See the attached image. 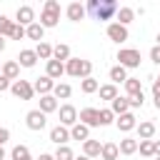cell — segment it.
I'll use <instances>...</instances> for the list:
<instances>
[{
	"label": "cell",
	"mask_w": 160,
	"mask_h": 160,
	"mask_svg": "<svg viewBox=\"0 0 160 160\" xmlns=\"http://www.w3.org/2000/svg\"><path fill=\"white\" fill-rule=\"evenodd\" d=\"M95 20H112L118 15V2L115 0H88V8H85Z\"/></svg>",
	"instance_id": "obj_1"
},
{
	"label": "cell",
	"mask_w": 160,
	"mask_h": 160,
	"mask_svg": "<svg viewBox=\"0 0 160 160\" xmlns=\"http://www.w3.org/2000/svg\"><path fill=\"white\" fill-rule=\"evenodd\" d=\"M65 72H68L70 78L85 80V78H90V72H92V62H90V60H82V58H70V60L65 62Z\"/></svg>",
	"instance_id": "obj_2"
},
{
	"label": "cell",
	"mask_w": 160,
	"mask_h": 160,
	"mask_svg": "<svg viewBox=\"0 0 160 160\" xmlns=\"http://www.w3.org/2000/svg\"><path fill=\"white\" fill-rule=\"evenodd\" d=\"M60 20V2L58 0H48L42 12H40V25L42 28H55Z\"/></svg>",
	"instance_id": "obj_3"
},
{
	"label": "cell",
	"mask_w": 160,
	"mask_h": 160,
	"mask_svg": "<svg viewBox=\"0 0 160 160\" xmlns=\"http://www.w3.org/2000/svg\"><path fill=\"white\" fill-rule=\"evenodd\" d=\"M118 60H120V65L128 70V68H138L140 65V50H135V48H122V50H118Z\"/></svg>",
	"instance_id": "obj_4"
},
{
	"label": "cell",
	"mask_w": 160,
	"mask_h": 160,
	"mask_svg": "<svg viewBox=\"0 0 160 160\" xmlns=\"http://www.w3.org/2000/svg\"><path fill=\"white\" fill-rule=\"evenodd\" d=\"M10 92H12L15 98H20V100H32L35 88H32L30 80H15V82L10 85Z\"/></svg>",
	"instance_id": "obj_5"
},
{
	"label": "cell",
	"mask_w": 160,
	"mask_h": 160,
	"mask_svg": "<svg viewBox=\"0 0 160 160\" xmlns=\"http://www.w3.org/2000/svg\"><path fill=\"white\" fill-rule=\"evenodd\" d=\"M78 122H82L88 128H98L100 125V110L98 108H82L78 112Z\"/></svg>",
	"instance_id": "obj_6"
},
{
	"label": "cell",
	"mask_w": 160,
	"mask_h": 160,
	"mask_svg": "<svg viewBox=\"0 0 160 160\" xmlns=\"http://www.w3.org/2000/svg\"><path fill=\"white\" fill-rule=\"evenodd\" d=\"M25 125L38 132V130H42V128L48 125V115H45L42 110H30V112L25 115Z\"/></svg>",
	"instance_id": "obj_7"
},
{
	"label": "cell",
	"mask_w": 160,
	"mask_h": 160,
	"mask_svg": "<svg viewBox=\"0 0 160 160\" xmlns=\"http://www.w3.org/2000/svg\"><path fill=\"white\" fill-rule=\"evenodd\" d=\"M15 22L22 25V28H30V25L35 22V10H32L30 5H20L18 12H15Z\"/></svg>",
	"instance_id": "obj_8"
},
{
	"label": "cell",
	"mask_w": 160,
	"mask_h": 160,
	"mask_svg": "<svg viewBox=\"0 0 160 160\" xmlns=\"http://www.w3.org/2000/svg\"><path fill=\"white\" fill-rule=\"evenodd\" d=\"M58 112H60V125H65V128H72L75 122H78V110L68 102V105H60L58 108Z\"/></svg>",
	"instance_id": "obj_9"
},
{
	"label": "cell",
	"mask_w": 160,
	"mask_h": 160,
	"mask_svg": "<svg viewBox=\"0 0 160 160\" xmlns=\"http://www.w3.org/2000/svg\"><path fill=\"white\" fill-rule=\"evenodd\" d=\"M55 80L52 78H48V75H42V78H38L35 82H32V88H35V92L42 98V95H52V90H55Z\"/></svg>",
	"instance_id": "obj_10"
},
{
	"label": "cell",
	"mask_w": 160,
	"mask_h": 160,
	"mask_svg": "<svg viewBox=\"0 0 160 160\" xmlns=\"http://www.w3.org/2000/svg\"><path fill=\"white\" fill-rule=\"evenodd\" d=\"M108 38H110L112 42H125V40H128V28L120 25V22H110V25H108Z\"/></svg>",
	"instance_id": "obj_11"
},
{
	"label": "cell",
	"mask_w": 160,
	"mask_h": 160,
	"mask_svg": "<svg viewBox=\"0 0 160 160\" xmlns=\"http://www.w3.org/2000/svg\"><path fill=\"white\" fill-rule=\"evenodd\" d=\"M50 140L60 148V145H68V140H70V128H65V125H55L52 130H50Z\"/></svg>",
	"instance_id": "obj_12"
},
{
	"label": "cell",
	"mask_w": 160,
	"mask_h": 160,
	"mask_svg": "<svg viewBox=\"0 0 160 160\" xmlns=\"http://www.w3.org/2000/svg\"><path fill=\"white\" fill-rule=\"evenodd\" d=\"M115 125H118V130H122V132H130V130H135V128H138V118H135L132 112H125V115H118Z\"/></svg>",
	"instance_id": "obj_13"
},
{
	"label": "cell",
	"mask_w": 160,
	"mask_h": 160,
	"mask_svg": "<svg viewBox=\"0 0 160 160\" xmlns=\"http://www.w3.org/2000/svg\"><path fill=\"white\" fill-rule=\"evenodd\" d=\"M45 75L52 78V80H60V75H65V62H60V60H48Z\"/></svg>",
	"instance_id": "obj_14"
},
{
	"label": "cell",
	"mask_w": 160,
	"mask_h": 160,
	"mask_svg": "<svg viewBox=\"0 0 160 160\" xmlns=\"http://www.w3.org/2000/svg\"><path fill=\"white\" fill-rule=\"evenodd\" d=\"M70 140H80V142L90 140V128L82 125V122H75V125L70 128Z\"/></svg>",
	"instance_id": "obj_15"
},
{
	"label": "cell",
	"mask_w": 160,
	"mask_h": 160,
	"mask_svg": "<svg viewBox=\"0 0 160 160\" xmlns=\"http://www.w3.org/2000/svg\"><path fill=\"white\" fill-rule=\"evenodd\" d=\"M65 12H68V20H72V22H80V20L85 18V12H88V10H85V5H80V2H70Z\"/></svg>",
	"instance_id": "obj_16"
},
{
	"label": "cell",
	"mask_w": 160,
	"mask_h": 160,
	"mask_svg": "<svg viewBox=\"0 0 160 160\" xmlns=\"http://www.w3.org/2000/svg\"><path fill=\"white\" fill-rule=\"evenodd\" d=\"M138 135H140V140H152V135H155V122H150V120H142V122H138Z\"/></svg>",
	"instance_id": "obj_17"
},
{
	"label": "cell",
	"mask_w": 160,
	"mask_h": 160,
	"mask_svg": "<svg viewBox=\"0 0 160 160\" xmlns=\"http://www.w3.org/2000/svg\"><path fill=\"white\" fill-rule=\"evenodd\" d=\"M100 152H102V145L98 140H85L82 142V155L85 158H100Z\"/></svg>",
	"instance_id": "obj_18"
},
{
	"label": "cell",
	"mask_w": 160,
	"mask_h": 160,
	"mask_svg": "<svg viewBox=\"0 0 160 160\" xmlns=\"http://www.w3.org/2000/svg\"><path fill=\"white\" fill-rule=\"evenodd\" d=\"M38 62V52L35 50H20V55H18V65H22V68H32Z\"/></svg>",
	"instance_id": "obj_19"
},
{
	"label": "cell",
	"mask_w": 160,
	"mask_h": 160,
	"mask_svg": "<svg viewBox=\"0 0 160 160\" xmlns=\"http://www.w3.org/2000/svg\"><path fill=\"white\" fill-rule=\"evenodd\" d=\"M2 75L8 78V80H18V75H20V65H18V60H8V62H2Z\"/></svg>",
	"instance_id": "obj_20"
},
{
	"label": "cell",
	"mask_w": 160,
	"mask_h": 160,
	"mask_svg": "<svg viewBox=\"0 0 160 160\" xmlns=\"http://www.w3.org/2000/svg\"><path fill=\"white\" fill-rule=\"evenodd\" d=\"M110 110L115 112V115H125V112H130V100L128 98H115L112 102H110Z\"/></svg>",
	"instance_id": "obj_21"
},
{
	"label": "cell",
	"mask_w": 160,
	"mask_h": 160,
	"mask_svg": "<svg viewBox=\"0 0 160 160\" xmlns=\"http://www.w3.org/2000/svg\"><path fill=\"white\" fill-rule=\"evenodd\" d=\"M118 148H120V155H132V152H138V148H140V142H138L135 138H122Z\"/></svg>",
	"instance_id": "obj_22"
},
{
	"label": "cell",
	"mask_w": 160,
	"mask_h": 160,
	"mask_svg": "<svg viewBox=\"0 0 160 160\" xmlns=\"http://www.w3.org/2000/svg\"><path fill=\"white\" fill-rule=\"evenodd\" d=\"M52 60L68 62V60H70V45H65V42H58V45L52 48Z\"/></svg>",
	"instance_id": "obj_23"
},
{
	"label": "cell",
	"mask_w": 160,
	"mask_h": 160,
	"mask_svg": "<svg viewBox=\"0 0 160 160\" xmlns=\"http://www.w3.org/2000/svg\"><path fill=\"white\" fill-rule=\"evenodd\" d=\"M38 110H42L45 115H48V112H55V110H58V98H55V95H42Z\"/></svg>",
	"instance_id": "obj_24"
},
{
	"label": "cell",
	"mask_w": 160,
	"mask_h": 160,
	"mask_svg": "<svg viewBox=\"0 0 160 160\" xmlns=\"http://www.w3.org/2000/svg\"><path fill=\"white\" fill-rule=\"evenodd\" d=\"M118 155H120V148L115 142H102V152H100L102 160H118Z\"/></svg>",
	"instance_id": "obj_25"
},
{
	"label": "cell",
	"mask_w": 160,
	"mask_h": 160,
	"mask_svg": "<svg viewBox=\"0 0 160 160\" xmlns=\"http://www.w3.org/2000/svg\"><path fill=\"white\" fill-rule=\"evenodd\" d=\"M80 90L85 92V95H92V92H98L100 90V82L90 75V78H85V80H80Z\"/></svg>",
	"instance_id": "obj_26"
},
{
	"label": "cell",
	"mask_w": 160,
	"mask_h": 160,
	"mask_svg": "<svg viewBox=\"0 0 160 160\" xmlns=\"http://www.w3.org/2000/svg\"><path fill=\"white\" fill-rule=\"evenodd\" d=\"M125 92H128V98H132V95H138V92H142V82L138 80V78H128L125 82Z\"/></svg>",
	"instance_id": "obj_27"
},
{
	"label": "cell",
	"mask_w": 160,
	"mask_h": 160,
	"mask_svg": "<svg viewBox=\"0 0 160 160\" xmlns=\"http://www.w3.org/2000/svg\"><path fill=\"white\" fill-rule=\"evenodd\" d=\"M115 18H118L120 25L128 28V22H132V18H135V10H132V8H118V15H115Z\"/></svg>",
	"instance_id": "obj_28"
},
{
	"label": "cell",
	"mask_w": 160,
	"mask_h": 160,
	"mask_svg": "<svg viewBox=\"0 0 160 160\" xmlns=\"http://www.w3.org/2000/svg\"><path fill=\"white\" fill-rule=\"evenodd\" d=\"M35 52H38V60H52V45L50 42H38V48H35Z\"/></svg>",
	"instance_id": "obj_29"
},
{
	"label": "cell",
	"mask_w": 160,
	"mask_h": 160,
	"mask_svg": "<svg viewBox=\"0 0 160 160\" xmlns=\"http://www.w3.org/2000/svg\"><path fill=\"white\" fill-rule=\"evenodd\" d=\"M110 80H112V85H118V82H125V80H128V70H125L122 65H115V68H110Z\"/></svg>",
	"instance_id": "obj_30"
},
{
	"label": "cell",
	"mask_w": 160,
	"mask_h": 160,
	"mask_svg": "<svg viewBox=\"0 0 160 160\" xmlns=\"http://www.w3.org/2000/svg\"><path fill=\"white\" fill-rule=\"evenodd\" d=\"M98 92H100V98H102V100H110V102H112V100L118 98V85H112V82L100 85V90H98Z\"/></svg>",
	"instance_id": "obj_31"
},
{
	"label": "cell",
	"mask_w": 160,
	"mask_h": 160,
	"mask_svg": "<svg viewBox=\"0 0 160 160\" xmlns=\"http://www.w3.org/2000/svg\"><path fill=\"white\" fill-rule=\"evenodd\" d=\"M28 30V38L30 40H38V42H42V35H45V28L40 25V22H32L30 28H25Z\"/></svg>",
	"instance_id": "obj_32"
},
{
	"label": "cell",
	"mask_w": 160,
	"mask_h": 160,
	"mask_svg": "<svg viewBox=\"0 0 160 160\" xmlns=\"http://www.w3.org/2000/svg\"><path fill=\"white\" fill-rule=\"evenodd\" d=\"M52 95H55L58 100H68V98L72 95V88H70L68 82H58V85H55V90H52Z\"/></svg>",
	"instance_id": "obj_33"
},
{
	"label": "cell",
	"mask_w": 160,
	"mask_h": 160,
	"mask_svg": "<svg viewBox=\"0 0 160 160\" xmlns=\"http://www.w3.org/2000/svg\"><path fill=\"white\" fill-rule=\"evenodd\" d=\"M10 160H32V155H30V150L25 145H15L12 152H10Z\"/></svg>",
	"instance_id": "obj_34"
},
{
	"label": "cell",
	"mask_w": 160,
	"mask_h": 160,
	"mask_svg": "<svg viewBox=\"0 0 160 160\" xmlns=\"http://www.w3.org/2000/svg\"><path fill=\"white\" fill-rule=\"evenodd\" d=\"M140 155L142 158H155V142L152 140H140Z\"/></svg>",
	"instance_id": "obj_35"
},
{
	"label": "cell",
	"mask_w": 160,
	"mask_h": 160,
	"mask_svg": "<svg viewBox=\"0 0 160 160\" xmlns=\"http://www.w3.org/2000/svg\"><path fill=\"white\" fill-rule=\"evenodd\" d=\"M55 160H75V152L70 150V145H60L55 150Z\"/></svg>",
	"instance_id": "obj_36"
},
{
	"label": "cell",
	"mask_w": 160,
	"mask_h": 160,
	"mask_svg": "<svg viewBox=\"0 0 160 160\" xmlns=\"http://www.w3.org/2000/svg\"><path fill=\"white\" fill-rule=\"evenodd\" d=\"M12 25H15V20H10L8 15H0V38H5V35H10V30H12Z\"/></svg>",
	"instance_id": "obj_37"
},
{
	"label": "cell",
	"mask_w": 160,
	"mask_h": 160,
	"mask_svg": "<svg viewBox=\"0 0 160 160\" xmlns=\"http://www.w3.org/2000/svg\"><path fill=\"white\" fill-rule=\"evenodd\" d=\"M8 38H10V40H22V38H28V30H25V28H22V25H18V22H15V25H12V30H10V35H8Z\"/></svg>",
	"instance_id": "obj_38"
},
{
	"label": "cell",
	"mask_w": 160,
	"mask_h": 160,
	"mask_svg": "<svg viewBox=\"0 0 160 160\" xmlns=\"http://www.w3.org/2000/svg\"><path fill=\"white\" fill-rule=\"evenodd\" d=\"M115 120V112L110 110V108H105V110H100V125H110Z\"/></svg>",
	"instance_id": "obj_39"
},
{
	"label": "cell",
	"mask_w": 160,
	"mask_h": 160,
	"mask_svg": "<svg viewBox=\"0 0 160 160\" xmlns=\"http://www.w3.org/2000/svg\"><path fill=\"white\" fill-rule=\"evenodd\" d=\"M128 100H130V108H142L145 95H142V92H138V95H132V98H128Z\"/></svg>",
	"instance_id": "obj_40"
},
{
	"label": "cell",
	"mask_w": 160,
	"mask_h": 160,
	"mask_svg": "<svg viewBox=\"0 0 160 160\" xmlns=\"http://www.w3.org/2000/svg\"><path fill=\"white\" fill-rule=\"evenodd\" d=\"M150 60H152L155 65H160V45H155V48L150 50Z\"/></svg>",
	"instance_id": "obj_41"
},
{
	"label": "cell",
	"mask_w": 160,
	"mask_h": 160,
	"mask_svg": "<svg viewBox=\"0 0 160 160\" xmlns=\"http://www.w3.org/2000/svg\"><path fill=\"white\" fill-rule=\"evenodd\" d=\"M8 140H10V130H8V128H0V148H2Z\"/></svg>",
	"instance_id": "obj_42"
},
{
	"label": "cell",
	"mask_w": 160,
	"mask_h": 160,
	"mask_svg": "<svg viewBox=\"0 0 160 160\" xmlns=\"http://www.w3.org/2000/svg\"><path fill=\"white\" fill-rule=\"evenodd\" d=\"M10 85H12V82H10V80H8L5 75H0V92H5V90H10Z\"/></svg>",
	"instance_id": "obj_43"
},
{
	"label": "cell",
	"mask_w": 160,
	"mask_h": 160,
	"mask_svg": "<svg viewBox=\"0 0 160 160\" xmlns=\"http://www.w3.org/2000/svg\"><path fill=\"white\" fill-rule=\"evenodd\" d=\"M160 95V80H152V98Z\"/></svg>",
	"instance_id": "obj_44"
},
{
	"label": "cell",
	"mask_w": 160,
	"mask_h": 160,
	"mask_svg": "<svg viewBox=\"0 0 160 160\" xmlns=\"http://www.w3.org/2000/svg\"><path fill=\"white\" fill-rule=\"evenodd\" d=\"M38 160H55V155H50V152H42Z\"/></svg>",
	"instance_id": "obj_45"
},
{
	"label": "cell",
	"mask_w": 160,
	"mask_h": 160,
	"mask_svg": "<svg viewBox=\"0 0 160 160\" xmlns=\"http://www.w3.org/2000/svg\"><path fill=\"white\" fill-rule=\"evenodd\" d=\"M155 142V158H160V140H152Z\"/></svg>",
	"instance_id": "obj_46"
},
{
	"label": "cell",
	"mask_w": 160,
	"mask_h": 160,
	"mask_svg": "<svg viewBox=\"0 0 160 160\" xmlns=\"http://www.w3.org/2000/svg\"><path fill=\"white\" fill-rule=\"evenodd\" d=\"M5 50V38H0V52Z\"/></svg>",
	"instance_id": "obj_47"
},
{
	"label": "cell",
	"mask_w": 160,
	"mask_h": 160,
	"mask_svg": "<svg viewBox=\"0 0 160 160\" xmlns=\"http://www.w3.org/2000/svg\"><path fill=\"white\" fill-rule=\"evenodd\" d=\"M155 108H158V110H160V95H158V98H155Z\"/></svg>",
	"instance_id": "obj_48"
},
{
	"label": "cell",
	"mask_w": 160,
	"mask_h": 160,
	"mask_svg": "<svg viewBox=\"0 0 160 160\" xmlns=\"http://www.w3.org/2000/svg\"><path fill=\"white\" fill-rule=\"evenodd\" d=\"M0 160H5V150L2 148H0Z\"/></svg>",
	"instance_id": "obj_49"
},
{
	"label": "cell",
	"mask_w": 160,
	"mask_h": 160,
	"mask_svg": "<svg viewBox=\"0 0 160 160\" xmlns=\"http://www.w3.org/2000/svg\"><path fill=\"white\" fill-rule=\"evenodd\" d=\"M75 160H90V158H85V155H80V158H75Z\"/></svg>",
	"instance_id": "obj_50"
},
{
	"label": "cell",
	"mask_w": 160,
	"mask_h": 160,
	"mask_svg": "<svg viewBox=\"0 0 160 160\" xmlns=\"http://www.w3.org/2000/svg\"><path fill=\"white\" fill-rule=\"evenodd\" d=\"M158 45H160V32H158Z\"/></svg>",
	"instance_id": "obj_51"
},
{
	"label": "cell",
	"mask_w": 160,
	"mask_h": 160,
	"mask_svg": "<svg viewBox=\"0 0 160 160\" xmlns=\"http://www.w3.org/2000/svg\"><path fill=\"white\" fill-rule=\"evenodd\" d=\"M0 75H2V65H0Z\"/></svg>",
	"instance_id": "obj_52"
},
{
	"label": "cell",
	"mask_w": 160,
	"mask_h": 160,
	"mask_svg": "<svg viewBox=\"0 0 160 160\" xmlns=\"http://www.w3.org/2000/svg\"><path fill=\"white\" fill-rule=\"evenodd\" d=\"M152 160H160V158H152Z\"/></svg>",
	"instance_id": "obj_53"
},
{
	"label": "cell",
	"mask_w": 160,
	"mask_h": 160,
	"mask_svg": "<svg viewBox=\"0 0 160 160\" xmlns=\"http://www.w3.org/2000/svg\"><path fill=\"white\" fill-rule=\"evenodd\" d=\"M155 80H160V78H155Z\"/></svg>",
	"instance_id": "obj_54"
}]
</instances>
